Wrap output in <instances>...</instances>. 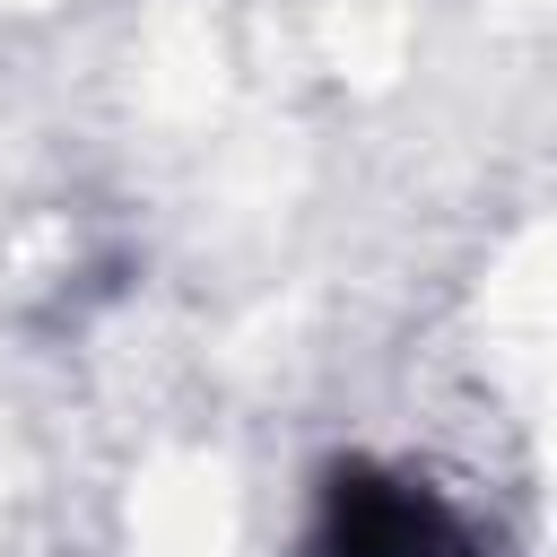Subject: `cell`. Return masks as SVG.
I'll use <instances>...</instances> for the list:
<instances>
[{
  "label": "cell",
  "instance_id": "cell-1",
  "mask_svg": "<svg viewBox=\"0 0 557 557\" xmlns=\"http://www.w3.org/2000/svg\"><path fill=\"white\" fill-rule=\"evenodd\" d=\"M313 557H487L418 479H392L374 461H339L322 487Z\"/></svg>",
  "mask_w": 557,
  "mask_h": 557
}]
</instances>
